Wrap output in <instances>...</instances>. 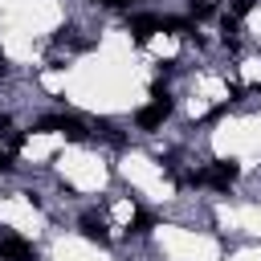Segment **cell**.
<instances>
[{"label": "cell", "instance_id": "1", "mask_svg": "<svg viewBox=\"0 0 261 261\" xmlns=\"http://www.w3.org/2000/svg\"><path fill=\"white\" fill-rule=\"evenodd\" d=\"M37 130H61L65 139H86V126L77 118H69V114H45L37 122Z\"/></svg>", "mask_w": 261, "mask_h": 261}, {"label": "cell", "instance_id": "2", "mask_svg": "<svg viewBox=\"0 0 261 261\" xmlns=\"http://www.w3.org/2000/svg\"><path fill=\"white\" fill-rule=\"evenodd\" d=\"M0 261H37V253H33L29 241H20V237H4V241H0Z\"/></svg>", "mask_w": 261, "mask_h": 261}, {"label": "cell", "instance_id": "3", "mask_svg": "<svg viewBox=\"0 0 261 261\" xmlns=\"http://www.w3.org/2000/svg\"><path fill=\"white\" fill-rule=\"evenodd\" d=\"M232 179H237V163H232V159H220V163H212V167L204 171V184H212V188H220V192H224Z\"/></svg>", "mask_w": 261, "mask_h": 261}, {"label": "cell", "instance_id": "4", "mask_svg": "<svg viewBox=\"0 0 261 261\" xmlns=\"http://www.w3.org/2000/svg\"><path fill=\"white\" fill-rule=\"evenodd\" d=\"M167 114H171V102H151V106H143V110L135 114V122H139L143 130H155Z\"/></svg>", "mask_w": 261, "mask_h": 261}, {"label": "cell", "instance_id": "5", "mask_svg": "<svg viewBox=\"0 0 261 261\" xmlns=\"http://www.w3.org/2000/svg\"><path fill=\"white\" fill-rule=\"evenodd\" d=\"M130 33H135V41H147L155 29H159V16H151V12H143V16H130V24H126Z\"/></svg>", "mask_w": 261, "mask_h": 261}, {"label": "cell", "instance_id": "6", "mask_svg": "<svg viewBox=\"0 0 261 261\" xmlns=\"http://www.w3.org/2000/svg\"><path fill=\"white\" fill-rule=\"evenodd\" d=\"M82 237H86V241H98V245L110 241V237H106V224H102L98 216H82Z\"/></svg>", "mask_w": 261, "mask_h": 261}, {"label": "cell", "instance_id": "7", "mask_svg": "<svg viewBox=\"0 0 261 261\" xmlns=\"http://www.w3.org/2000/svg\"><path fill=\"white\" fill-rule=\"evenodd\" d=\"M151 228H155V216H151V212H139V216H135V228H130V232H151Z\"/></svg>", "mask_w": 261, "mask_h": 261}, {"label": "cell", "instance_id": "8", "mask_svg": "<svg viewBox=\"0 0 261 261\" xmlns=\"http://www.w3.org/2000/svg\"><path fill=\"white\" fill-rule=\"evenodd\" d=\"M249 8H253V0H237V4H232V20H237V16H249Z\"/></svg>", "mask_w": 261, "mask_h": 261}, {"label": "cell", "instance_id": "9", "mask_svg": "<svg viewBox=\"0 0 261 261\" xmlns=\"http://www.w3.org/2000/svg\"><path fill=\"white\" fill-rule=\"evenodd\" d=\"M192 16H212V4H192Z\"/></svg>", "mask_w": 261, "mask_h": 261}, {"label": "cell", "instance_id": "10", "mask_svg": "<svg viewBox=\"0 0 261 261\" xmlns=\"http://www.w3.org/2000/svg\"><path fill=\"white\" fill-rule=\"evenodd\" d=\"M0 171H12V151H0Z\"/></svg>", "mask_w": 261, "mask_h": 261}, {"label": "cell", "instance_id": "11", "mask_svg": "<svg viewBox=\"0 0 261 261\" xmlns=\"http://www.w3.org/2000/svg\"><path fill=\"white\" fill-rule=\"evenodd\" d=\"M98 4H106V8H122V4H130V0H98Z\"/></svg>", "mask_w": 261, "mask_h": 261}]
</instances>
